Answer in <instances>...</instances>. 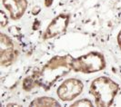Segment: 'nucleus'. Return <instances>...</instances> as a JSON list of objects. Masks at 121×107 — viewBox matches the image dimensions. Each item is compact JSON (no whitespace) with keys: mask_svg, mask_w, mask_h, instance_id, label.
<instances>
[{"mask_svg":"<svg viewBox=\"0 0 121 107\" xmlns=\"http://www.w3.org/2000/svg\"><path fill=\"white\" fill-rule=\"evenodd\" d=\"M74 57L71 55H56L49 60L43 70L36 74L39 85H50L61 75L71 70V63Z\"/></svg>","mask_w":121,"mask_h":107,"instance_id":"nucleus-1","label":"nucleus"},{"mask_svg":"<svg viewBox=\"0 0 121 107\" xmlns=\"http://www.w3.org/2000/svg\"><path fill=\"white\" fill-rule=\"evenodd\" d=\"M89 92L95 98L96 105L109 106L118 92V85L109 77L100 76L92 81Z\"/></svg>","mask_w":121,"mask_h":107,"instance_id":"nucleus-2","label":"nucleus"},{"mask_svg":"<svg viewBox=\"0 0 121 107\" xmlns=\"http://www.w3.org/2000/svg\"><path fill=\"white\" fill-rule=\"evenodd\" d=\"M106 66L104 56L97 52L90 53L74 58L71 63V70L84 74H92L101 71Z\"/></svg>","mask_w":121,"mask_h":107,"instance_id":"nucleus-3","label":"nucleus"},{"mask_svg":"<svg viewBox=\"0 0 121 107\" xmlns=\"http://www.w3.org/2000/svg\"><path fill=\"white\" fill-rule=\"evenodd\" d=\"M83 89L84 84L82 81L77 78H69L57 88V96L62 101H72L82 93Z\"/></svg>","mask_w":121,"mask_h":107,"instance_id":"nucleus-4","label":"nucleus"},{"mask_svg":"<svg viewBox=\"0 0 121 107\" xmlns=\"http://www.w3.org/2000/svg\"><path fill=\"white\" fill-rule=\"evenodd\" d=\"M68 23H69V16L67 15L62 14L56 16L47 27L44 33L43 38L47 40V39L54 38L56 36L62 35L64 32H66Z\"/></svg>","mask_w":121,"mask_h":107,"instance_id":"nucleus-5","label":"nucleus"},{"mask_svg":"<svg viewBox=\"0 0 121 107\" xmlns=\"http://www.w3.org/2000/svg\"><path fill=\"white\" fill-rule=\"evenodd\" d=\"M15 48L12 40L5 35L1 33L0 35V57H1V65L3 66H9L12 64L15 59Z\"/></svg>","mask_w":121,"mask_h":107,"instance_id":"nucleus-6","label":"nucleus"},{"mask_svg":"<svg viewBox=\"0 0 121 107\" xmlns=\"http://www.w3.org/2000/svg\"><path fill=\"white\" fill-rule=\"evenodd\" d=\"M2 1L5 8L9 12L10 16L14 20H17L21 16H23L27 7L26 0H2Z\"/></svg>","mask_w":121,"mask_h":107,"instance_id":"nucleus-7","label":"nucleus"},{"mask_svg":"<svg viewBox=\"0 0 121 107\" xmlns=\"http://www.w3.org/2000/svg\"><path fill=\"white\" fill-rule=\"evenodd\" d=\"M31 106H60L59 103L52 97H38L31 102Z\"/></svg>","mask_w":121,"mask_h":107,"instance_id":"nucleus-8","label":"nucleus"},{"mask_svg":"<svg viewBox=\"0 0 121 107\" xmlns=\"http://www.w3.org/2000/svg\"><path fill=\"white\" fill-rule=\"evenodd\" d=\"M71 106H93V103L90 100L84 98V99H81V100L73 103Z\"/></svg>","mask_w":121,"mask_h":107,"instance_id":"nucleus-9","label":"nucleus"},{"mask_svg":"<svg viewBox=\"0 0 121 107\" xmlns=\"http://www.w3.org/2000/svg\"><path fill=\"white\" fill-rule=\"evenodd\" d=\"M0 24L2 27H5L7 23H8V20H7V16H6L4 11H1L0 12Z\"/></svg>","mask_w":121,"mask_h":107,"instance_id":"nucleus-10","label":"nucleus"},{"mask_svg":"<svg viewBox=\"0 0 121 107\" xmlns=\"http://www.w3.org/2000/svg\"><path fill=\"white\" fill-rule=\"evenodd\" d=\"M117 44H118V46L121 50V30L120 32L118 33V36H117Z\"/></svg>","mask_w":121,"mask_h":107,"instance_id":"nucleus-11","label":"nucleus"}]
</instances>
